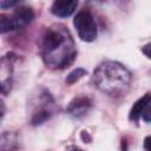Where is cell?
<instances>
[{
	"label": "cell",
	"mask_w": 151,
	"mask_h": 151,
	"mask_svg": "<svg viewBox=\"0 0 151 151\" xmlns=\"http://www.w3.org/2000/svg\"><path fill=\"white\" fill-rule=\"evenodd\" d=\"M93 81L100 91L110 96H117L126 91L131 83V74L120 64L106 61L96 70Z\"/></svg>",
	"instance_id": "obj_1"
},
{
	"label": "cell",
	"mask_w": 151,
	"mask_h": 151,
	"mask_svg": "<svg viewBox=\"0 0 151 151\" xmlns=\"http://www.w3.org/2000/svg\"><path fill=\"white\" fill-rule=\"evenodd\" d=\"M73 25L78 32V35L84 41H93L97 37V26L88 12H79L74 20Z\"/></svg>",
	"instance_id": "obj_2"
},
{
	"label": "cell",
	"mask_w": 151,
	"mask_h": 151,
	"mask_svg": "<svg viewBox=\"0 0 151 151\" xmlns=\"http://www.w3.org/2000/svg\"><path fill=\"white\" fill-rule=\"evenodd\" d=\"M64 41H65V37L59 31L48 29L44 35V50L47 54H51L58 47H60Z\"/></svg>",
	"instance_id": "obj_3"
},
{
	"label": "cell",
	"mask_w": 151,
	"mask_h": 151,
	"mask_svg": "<svg viewBox=\"0 0 151 151\" xmlns=\"http://www.w3.org/2000/svg\"><path fill=\"white\" fill-rule=\"evenodd\" d=\"M78 5V0H55L52 5V13L59 18L70 17Z\"/></svg>",
	"instance_id": "obj_4"
},
{
	"label": "cell",
	"mask_w": 151,
	"mask_h": 151,
	"mask_svg": "<svg viewBox=\"0 0 151 151\" xmlns=\"http://www.w3.org/2000/svg\"><path fill=\"white\" fill-rule=\"evenodd\" d=\"M33 18H34V13H33V11L31 8H28V7H19V8L15 9L12 20H13V22L15 25V28H18V27H21V26L31 22Z\"/></svg>",
	"instance_id": "obj_5"
},
{
	"label": "cell",
	"mask_w": 151,
	"mask_h": 151,
	"mask_svg": "<svg viewBox=\"0 0 151 151\" xmlns=\"http://www.w3.org/2000/svg\"><path fill=\"white\" fill-rule=\"evenodd\" d=\"M151 101V93H146L144 94L142 98H139L132 106L131 111H130V120H133V122H138V119L140 118V116L143 114L145 107L147 106V104Z\"/></svg>",
	"instance_id": "obj_6"
},
{
	"label": "cell",
	"mask_w": 151,
	"mask_h": 151,
	"mask_svg": "<svg viewBox=\"0 0 151 151\" xmlns=\"http://www.w3.org/2000/svg\"><path fill=\"white\" fill-rule=\"evenodd\" d=\"M90 105H91V103L87 98H77L73 101H71L67 110L73 116H80V114L85 113V111L90 107Z\"/></svg>",
	"instance_id": "obj_7"
},
{
	"label": "cell",
	"mask_w": 151,
	"mask_h": 151,
	"mask_svg": "<svg viewBox=\"0 0 151 151\" xmlns=\"http://www.w3.org/2000/svg\"><path fill=\"white\" fill-rule=\"evenodd\" d=\"M86 74V71L84 68H76L73 70L67 77H66V83L67 84H74L76 81H78L80 78H83Z\"/></svg>",
	"instance_id": "obj_8"
},
{
	"label": "cell",
	"mask_w": 151,
	"mask_h": 151,
	"mask_svg": "<svg viewBox=\"0 0 151 151\" xmlns=\"http://www.w3.org/2000/svg\"><path fill=\"white\" fill-rule=\"evenodd\" d=\"M0 28H1V33H6L8 31L15 29V25H14L12 18H7L6 15H1V19H0Z\"/></svg>",
	"instance_id": "obj_9"
},
{
	"label": "cell",
	"mask_w": 151,
	"mask_h": 151,
	"mask_svg": "<svg viewBox=\"0 0 151 151\" xmlns=\"http://www.w3.org/2000/svg\"><path fill=\"white\" fill-rule=\"evenodd\" d=\"M47 118H48V112H46V111H40V112H38V113L33 117L32 123H33L34 125H39V124L44 123Z\"/></svg>",
	"instance_id": "obj_10"
},
{
	"label": "cell",
	"mask_w": 151,
	"mask_h": 151,
	"mask_svg": "<svg viewBox=\"0 0 151 151\" xmlns=\"http://www.w3.org/2000/svg\"><path fill=\"white\" fill-rule=\"evenodd\" d=\"M142 116H143V119L145 122L151 123V101L147 104V106L145 107V110H144V112H143Z\"/></svg>",
	"instance_id": "obj_11"
},
{
	"label": "cell",
	"mask_w": 151,
	"mask_h": 151,
	"mask_svg": "<svg viewBox=\"0 0 151 151\" xmlns=\"http://www.w3.org/2000/svg\"><path fill=\"white\" fill-rule=\"evenodd\" d=\"M142 52H143L147 58H150V59H151V42H150V44L144 45V46L142 47Z\"/></svg>",
	"instance_id": "obj_12"
},
{
	"label": "cell",
	"mask_w": 151,
	"mask_h": 151,
	"mask_svg": "<svg viewBox=\"0 0 151 151\" xmlns=\"http://www.w3.org/2000/svg\"><path fill=\"white\" fill-rule=\"evenodd\" d=\"M15 2H17V0H2V2H1V7H2V8H7V7L13 6Z\"/></svg>",
	"instance_id": "obj_13"
},
{
	"label": "cell",
	"mask_w": 151,
	"mask_h": 151,
	"mask_svg": "<svg viewBox=\"0 0 151 151\" xmlns=\"http://www.w3.org/2000/svg\"><path fill=\"white\" fill-rule=\"evenodd\" d=\"M144 149L151 151V136L145 137V139H144Z\"/></svg>",
	"instance_id": "obj_14"
}]
</instances>
